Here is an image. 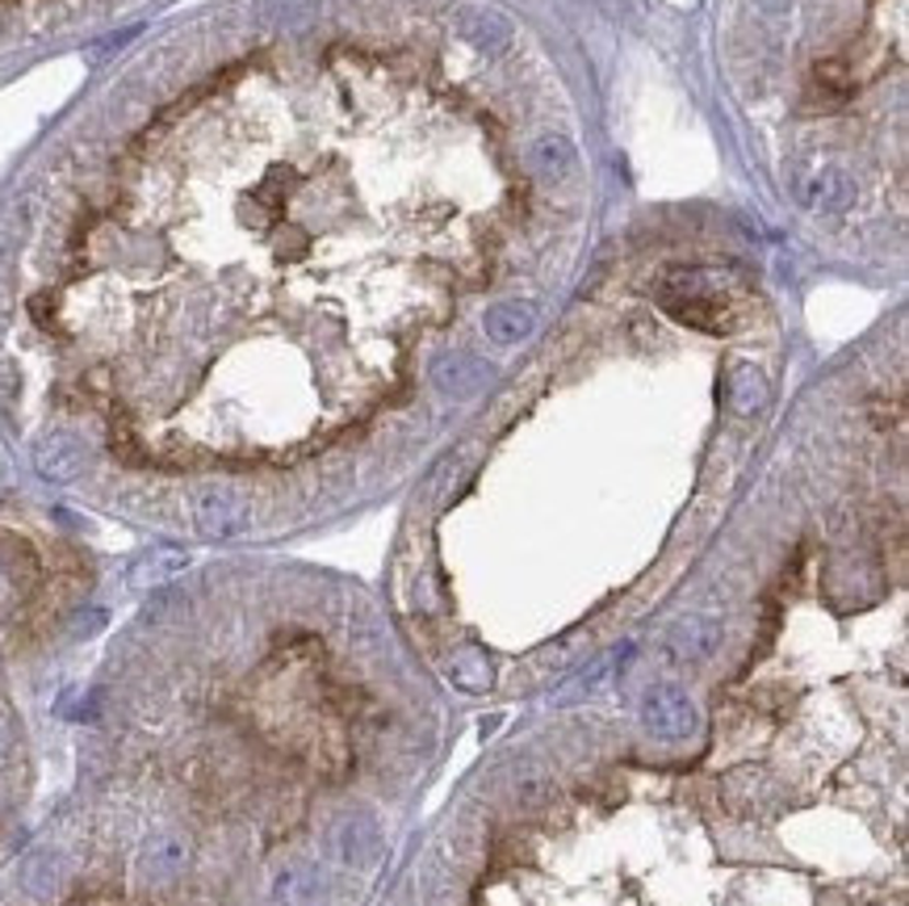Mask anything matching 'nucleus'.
I'll use <instances>...</instances> for the list:
<instances>
[{
    "mask_svg": "<svg viewBox=\"0 0 909 906\" xmlns=\"http://www.w3.org/2000/svg\"><path fill=\"white\" fill-rule=\"evenodd\" d=\"M147 873L151 877H172L181 864H185V843H177V839H156L151 848H147Z\"/></svg>",
    "mask_w": 909,
    "mask_h": 906,
    "instance_id": "10",
    "label": "nucleus"
},
{
    "mask_svg": "<svg viewBox=\"0 0 909 906\" xmlns=\"http://www.w3.org/2000/svg\"><path fill=\"white\" fill-rule=\"evenodd\" d=\"M650 726L658 731V735H667V739L688 735V731H692V710H688V701L671 689H658L650 697Z\"/></svg>",
    "mask_w": 909,
    "mask_h": 906,
    "instance_id": "6",
    "label": "nucleus"
},
{
    "mask_svg": "<svg viewBox=\"0 0 909 906\" xmlns=\"http://www.w3.org/2000/svg\"><path fill=\"white\" fill-rule=\"evenodd\" d=\"M796 193H800L805 206L842 211V206H851L855 185H851V177L839 165H821V168H809V172H796Z\"/></svg>",
    "mask_w": 909,
    "mask_h": 906,
    "instance_id": "2",
    "label": "nucleus"
},
{
    "mask_svg": "<svg viewBox=\"0 0 909 906\" xmlns=\"http://www.w3.org/2000/svg\"><path fill=\"white\" fill-rule=\"evenodd\" d=\"M536 328V310L529 303H499L487 310V336L495 344H515Z\"/></svg>",
    "mask_w": 909,
    "mask_h": 906,
    "instance_id": "5",
    "label": "nucleus"
},
{
    "mask_svg": "<svg viewBox=\"0 0 909 906\" xmlns=\"http://www.w3.org/2000/svg\"><path fill=\"white\" fill-rule=\"evenodd\" d=\"M193 525H197V533H206V537L227 542V537H239L243 529L252 525V508L231 487H206L193 500Z\"/></svg>",
    "mask_w": 909,
    "mask_h": 906,
    "instance_id": "1",
    "label": "nucleus"
},
{
    "mask_svg": "<svg viewBox=\"0 0 909 906\" xmlns=\"http://www.w3.org/2000/svg\"><path fill=\"white\" fill-rule=\"evenodd\" d=\"M457 30L478 50H487V55H495V50H503L512 43V25H508L503 13H495V9H457Z\"/></svg>",
    "mask_w": 909,
    "mask_h": 906,
    "instance_id": "3",
    "label": "nucleus"
},
{
    "mask_svg": "<svg viewBox=\"0 0 909 906\" xmlns=\"http://www.w3.org/2000/svg\"><path fill=\"white\" fill-rule=\"evenodd\" d=\"M436 382H441L444 390H453V395H469V390H478V382H482V365H474V361H448V365H441L436 370Z\"/></svg>",
    "mask_w": 909,
    "mask_h": 906,
    "instance_id": "11",
    "label": "nucleus"
},
{
    "mask_svg": "<svg viewBox=\"0 0 909 906\" xmlns=\"http://www.w3.org/2000/svg\"><path fill=\"white\" fill-rule=\"evenodd\" d=\"M34 462H38V471H43L47 478H71L76 471H80V462H84V450H80L71 437L55 432V437H47V441L38 445Z\"/></svg>",
    "mask_w": 909,
    "mask_h": 906,
    "instance_id": "7",
    "label": "nucleus"
},
{
    "mask_svg": "<svg viewBox=\"0 0 909 906\" xmlns=\"http://www.w3.org/2000/svg\"><path fill=\"white\" fill-rule=\"evenodd\" d=\"M763 399H768V382H763L759 370L742 365V370L729 374V407H734V411H754Z\"/></svg>",
    "mask_w": 909,
    "mask_h": 906,
    "instance_id": "8",
    "label": "nucleus"
},
{
    "mask_svg": "<svg viewBox=\"0 0 909 906\" xmlns=\"http://www.w3.org/2000/svg\"><path fill=\"white\" fill-rule=\"evenodd\" d=\"M529 160H533V168L545 177V181H566V177L579 172V151H575V144H570L561 131L541 135V139L533 144V151H529Z\"/></svg>",
    "mask_w": 909,
    "mask_h": 906,
    "instance_id": "4",
    "label": "nucleus"
},
{
    "mask_svg": "<svg viewBox=\"0 0 909 906\" xmlns=\"http://www.w3.org/2000/svg\"><path fill=\"white\" fill-rule=\"evenodd\" d=\"M181 567H185V554H177V550H160V554L143 558L139 567H135L130 584H135V588H147V584H160V579H168V575L181 571Z\"/></svg>",
    "mask_w": 909,
    "mask_h": 906,
    "instance_id": "9",
    "label": "nucleus"
}]
</instances>
